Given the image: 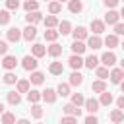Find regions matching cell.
I'll use <instances>...</instances> for the list:
<instances>
[{
  "label": "cell",
  "instance_id": "1",
  "mask_svg": "<svg viewBox=\"0 0 124 124\" xmlns=\"http://www.w3.org/2000/svg\"><path fill=\"white\" fill-rule=\"evenodd\" d=\"M37 66H39V62H37V58H35L33 54H25V56H23V60H21V68H23V70L35 72Z\"/></svg>",
  "mask_w": 124,
  "mask_h": 124
},
{
  "label": "cell",
  "instance_id": "2",
  "mask_svg": "<svg viewBox=\"0 0 124 124\" xmlns=\"http://www.w3.org/2000/svg\"><path fill=\"white\" fill-rule=\"evenodd\" d=\"M6 39H8V43H17L19 39H23V33H21V29H17V27H10V29L6 31Z\"/></svg>",
  "mask_w": 124,
  "mask_h": 124
},
{
  "label": "cell",
  "instance_id": "3",
  "mask_svg": "<svg viewBox=\"0 0 124 124\" xmlns=\"http://www.w3.org/2000/svg\"><path fill=\"white\" fill-rule=\"evenodd\" d=\"M101 64H103V66H107V68H112V66L116 64V54H114L112 50L103 52V56H101Z\"/></svg>",
  "mask_w": 124,
  "mask_h": 124
},
{
  "label": "cell",
  "instance_id": "4",
  "mask_svg": "<svg viewBox=\"0 0 124 124\" xmlns=\"http://www.w3.org/2000/svg\"><path fill=\"white\" fill-rule=\"evenodd\" d=\"M16 66H17V58H16L14 54H6V56L2 58V68H6L8 72H12Z\"/></svg>",
  "mask_w": 124,
  "mask_h": 124
},
{
  "label": "cell",
  "instance_id": "5",
  "mask_svg": "<svg viewBox=\"0 0 124 124\" xmlns=\"http://www.w3.org/2000/svg\"><path fill=\"white\" fill-rule=\"evenodd\" d=\"M62 110H64V114H68V116H81V108L78 107V105H74V103H68V105H64L62 107Z\"/></svg>",
  "mask_w": 124,
  "mask_h": 124
},
{
  "label": "cell",
  "instance_id": "6",
  "mask_svg": "<svg viewBox=\"0 0 124 124\" xmlns=\"http://www.w3.org/2000/svg\"><path fill=\"white\" fill-rule=\"evenodd\" d=\"M105 25H107V23H105L103 19H91V25H89V27H91L93 35H103V33H105Z\"/></svg>",
  "mask_w": 124,
  "mask_h": 124
},
{
  "label": "cell",
  "instance_id": "7",
  "mask_svg": "<svg viewBox=\"0 0 124 124\" xmlns=\"http://www.w3.org/2000/svg\"><path fill=\"white\" fill-rule=\"evenodd\" d=\"M68 64H70L72 70H79L81 66H85V60L81 58V54H72L70 60H68Z\"/></svg>",
  "mask_w": 124,
  "mask_h": 124
},
{
  "label": "cell",
  "instance_id": "8",
  "mask_svg": "<svg viewBox=\"0 0 124 124\" xmlns=\"http://www.w3.org/2000/svg\"><path fill=\"white\" fill-rule=\"evenodd\" d=\"M21 33H23V39H25L27 43H31V41L37 37V27L27 23V27H25V29H21Z\"/></svg>",
  "mask_w": 124,
  "mask_h": 124
},
{
  "label": "cell",
  "instance_id": "9",
  "mask_svg": "<svg viewBox=\"0 0 124 124\" xmlns=\"http://www.w3.org/2000/svg\"><path fill=\"white\" fill-rule=\"evenodd\" d=\"M72 35H74V41H85L89 35H87V29L83 25H78L76 29H72Z\"/></svg>",
  "mask_w": 124,
  "mask_h": 124
},
{
  "label": "cell",
  "instance_id": "10",
  "mask_svg": "<svg viewBox=\"0 0 124 124\" xmlns=\"http://www.w3.org/2000/svg\"><path fill=\"white\" fill-rule=\"evenodd\" d=\"M101 46H103V39H101V35H91V37H87V48L97 50V48H101Z\"/></svg>",
  "mask_w": 124,
  "mask_h": 124
},
{
  "label": "cell",
  "instance_id": "11",
  "mask_svg": "<svg viewBox=\"0 0 124 124\" xmlns=\"http://www.w3.org/2000/svg\"><path fill=\"white\" fill-rule=\"evenodd\" d=\"M99 107H101V103L97 101V99H85V110L89 112V114H95V112H99Z\"/></svg>",
  "mask_w": 124,
  "mask_h": 124
},
{
  "label": "cell",
  "instance_id": "12",
  "mask_svg": "<svg viewBox=\"0 0 124 124\" xmlns=\"http://www.w3.org/2000/svg\"><path fill=\"white\" fill-rule=\"evenodd\" d=\"M118 19H120V14L118 12H114V10H108L107 14H105V23H108V25H116L118 23Z\"/></svg>",
  "mask_w": 124,
  "mask_h": 124
},
{
  "label": "cell",
  "instance_id": "13",
  "mask_svg": "<svg viewBox=\"0 0 124 124\" xmlns=\"http://www.w3.org/2000/svg\"><path fill=\"white\" fill-rule=\"evenodd\" d=\"M108 78H110L112 83H118V85H120V81L124 79V70H122V68H112Z\"/></svg>",
  "mask_w": 124,
  "mask_h": 124
},
{
  "label": "cell",
  "instance_id": "14",
  "mask_svg": "<svg viewBox=\"0 0 124 124\" xmlns=\"http://www.w3.org/2000/svg\"><path fill=\"white\" fill-rule=\"evenodd\" d=\"M43 19V14L37 10V12H27V16H25V21L29 23V25H35V23H39Z\"/></svg>",
  "mask_w": 124,
  "mask_h": 124
},
{
  "label": "cell",
  "instance_id": "15",
  "mask_svg": "<svg viewBox=\"0 0 124 124\" xmlns=\"http://www.w3.org/2000/svg\"><path fill=\"white\" fill-rule=\"evenodd\" d=\"M103 45L105 46H108V50H112V48H116L118 46V35H107L105 39H103Z\"/></svg>",
  "mask_w": 124,
  "mask_h": 124
},
{
  "label": "cell",
  "instance_id": "16",
  "mask_svg": "<svg viewBox=\"0 0 124 124\" xmlns=\"http://www.w3.org/2000/svg\"><path fill=\"white\" fill-rule=\"evenodd\" d=\"M70 85H74V87H79L81 83H83V76L79 74V70H74L72 74H70V81H68Z\"/></svg>",
  "mask_w": 124,
  "mask_h": 124
},
{
  "label": "cell",
  "instance_id": "17",
  "mask_svg": "<svg viewBox=\"0 0 124 124\" xmlns=\"http://www.w3.org/2000/svg\"><path fill=\"white\" fill-rule=\"evenodd\" d=\"M56 97H58V93H56L54 89H50V87H46V89L43 91V101L48 103V105H52V103L56 101Z\"/></svg>",
  "mask_w": 124,
  "mask_h": 124
},
{
  "label": "cell",
  "instance_id": "18",
  "mask_svg": "<svg viewBox=\"0 0 124 124\" xmlns=\"http://www.w3.org/2000/svg\"><path fill=\"white\" fill-rule=\"evenodd\" d=\"M31 54H33L35 58H43V56L46 54V48H45V45H41V43H35V45L31 46Z\"/></svg>",
  "mask_w": 124,
  "mask_h": 124
},
{
  "label": "cell",
  "instance_id": "19",
  "mask_svg": "<svg viewBox=\"0 0 124 124\" xmlns=\"http://www.w3.org/2000/svg\"><path fill=\"white\" fill-rule=\"evenodd\" d=\"M43 21H45V27H46V29H54V27H58V23H60L58 17H56L54 14H48Z\"/></svg>",
  "mask_w": 124,
  "mask_h": 124
},
{
  "label": "cell",
  "instance_id": "20",
  "mask_svg": "<svg viewBox=\"0 0 124 124\" xmlns=\"http://www.w3.org/2000/svg\"><path fill=\"white\" fill-rule=\"evenodd\" d=\"M48 72H50L52 76H62V74H64V64H62V62H50Z\"/></svg>",
  "mask_w": 124,
  "mask_h": 124
},
{
  "label": "cell",
  "instance_id": "21",
  "mask_svg": "<svg viewBox=\"0 0 124 124\" xmlns=\"http://www.w3.org/2000/svg\"><path fill=\"white\" fill-rule=\"evenodd\" d=\"M31 89V81L29 79H17V83H16V91L17 93H27Z\"/></svg>",
  "mask_w": 124,
  "mask_h": 124
},
{
  "label": "cell",
  "instance_id": "22",
  "mask_svg": "<svg viewBox=\"0 0 124 124\" xmlns=\"http://www.w3.org/2000/svg\"><path fill=\"white\" fill-rule=\"evenodd\" d=\"M108 118H110V122H114V124H120V122L124 120V110H120V108H114V110H110Z\"/></svg>",
  "mask_w": 124,
  "mask_h": 124
},
{
  "label": "cell",
  "instance_id": "23",
  "mask_svg": "<svg viewBox=\"0 0 124 124\" xmlns=\"http://www.w3.org/2000/svg\"><path fill=\"white\" fill-rule=\"evenodd\" d=\"M85 50H87V45L83 41H74L72 43V52L74 54H83Z\"/></svg>",
  "mask_w": 124,
  "mask_h": 124
},
{
  "label": "cell",
  "instance_id": "24",
  "mask_svg": "<svg viewBox=\"0 0 124 124\" xmlns=\"http://www.w3.org/2000/svg\"><path fill=\"white\" fill-rule=\"evenodd\" d=\"M99 62H101V58H97L95 54H89V56L85 58V68L95 70V68H99Z\"/></svg>",
  "mask_w": 124,
  "mask_h": 124
},
{
  "label": "cell",
  "instance_id": "25",
  "mask_svg": "<svg viewBox=\"0 0 124 124\" xmlns=\"http://www.w3.org/2000/svg\"><path fill=\"white\" fill-rule=\"evenodd\" d=\"M91 91H93V93H103V91H107L105 79H95V81L91 83Z\"/></svg>",
  "mask_w": 124,
  "mask_h": 124
},
{
  "label": "cell",
  "instance_id": "26",
  "mask_svg": "<svg viewBox=\"0 0 124 124\" xmlns=\"http://www.w3.org/2000/svg\"><path fill=\"white\" fill-rule=\"evenodd\" d=\"M43 99V91H37V89H29L27 91V101L29 103H39Z\"/></svg>",
  "mask_w": 124,
  "mask_h": 124
},
{
  "label": "cell",
  "instance_id": "27",
  "mask_svg": "<svg viewBox=\"0 0 124 124\" xmlns=\"http://www.w3.org/2000/svg\"><path fill=\"white\" fill-rule=\"evenodd\" d=\"M68 10H70L72 14H79V12L83 10V2H81V0H70V2H68Z\"/></svg>",
  "mask_w": 124,
  "mask_h": 124
},
{
  "label": "cell",
  "instance_id": "28",
  "mask_svg": "<svg viewBox=\"0 0 124 124\" xmlns=\"http://www.w3.org/2000/svg\"><path fill=\"white\" fill-rule=\"evenodd\" d=\"M58 33H60V35H70V33H72V23H70L68 19L60 21V23H58Z\"/></svg>",
  "mask_w": 124,
  "mask_h": 124
},
{
  "label": "cell",
  "instance_id": "29",
  "mask_svg": "<svg viewBox=\"0 0 124 124\" xmlns=\"http://www.w3.org/2000/svg\"><path fill=\"white\" fill-rule=\"evenodd\" d=\"M29 81H31L33 85H41V83L45 81V74L35 70V72H31V78H29Z\"/></svg>",
  "mask_w": 124,
  "mask_h": 124
},
{
  "label": "cell",
  "instance_id": "30",
  "mask_svg": "<svg viewBox=\"0 0 124 124\" xmlns=\"http://www.w3.org/2000/svg\"><path fill=\"white\" fill-rule=\"evenodd\" d=\"M6 99H8L10 105H19V103H21V95H19L17 91H8V93H6Z\"/></svg>",
  "mask_w": 124,
  "mask_h": 124
},
{
  "label": "cell",
  "instance_id": "31",
  "mask_svg": "<svg viewBox=\"0 0 124 124\" xmlns=\"http://www.w3.org/2000/svg\"><path fill=\"white\" fill-rule=\"evenodd\" d=\"M112 101H114V97H112V93H110V91H103V93H101V99H99V103H101L103 107H108Z\"/></svg>",
  "mask_w": 124,
  "mask_h": 124
},
{
  "label": "cell",
  "instance_id": "32",
  "mask_svg": "<svg viewBox=\"0 0 124 124\" xmlns=\"http://www.w3.org/2000/svg\"><path fill=\"white\" fill-rule=\"evenodd\" d=\"M62 12V2H58V0H52V2H48V14H60Z\"/></svg>",
  "mask_w": 124,
  "mask_h": 124
},
{
  "label": "cell",
  "instance_id": "33",
  "mask_svg": "<svg viewBox=\"0 0 124 124\" xmlns=\"http://www.w3.org/2000/svg\"><path fill=\"white\" fill-rule=\"evenodd\" d=\"M46 52H48L52 58H56V56H60V54H62V46H60L58 43H52V45L46 48Z\"/></svg>",
  "mask_w": 124,
  "mask_h": 124
},
{
  "label": "cell",
  "instance_id": "34",
  "mask_svg": "<svg viewBox=\"0 0 124 124\" xmlns=\"http://www.w3.org/2000/svg\"><path fill=\"white\" fill-rule=\"evenodd\" d=\"M43 114H45L43 107H41L39 103H33V105H31V116H33V118H41Z\"/></svg>",
  "mask_w": 124,
  "mask_h": 124
},
{
  "label": "cell",
  "instance_id": "35",
  "mask_svg": "<svg viewBox=\"0 0 124 124\" xmlns=\"http://www.w3.org/2000/svg\"><path fill=\"white\" fill-rule=\"evenodd\" d=\"M58 37H60V33H58L56 29H46V31H45V39L50 41V43H56Z\"/></svg>",
  "mask_w": 124,
  "mask_h": 124
},
{
  "label": "cell",
  "instance_id": "36",
  "mask_svg": "<svg viewBox=\"0 0 124 124\" xmlns=\"http://www.w3.org/2000/svg\"><path fill=\"white\" fill-rule=\"evenodd\" d=\"M95 74H97L99 79H107V78L110 76V72H108L107 66H99V68H95Z\"/></svg>",
  "mask_w": 124,
  "mask_h": 124
},
{
  "label": "cell",
  "instance_id": "37",
  "mask_svg": "<svg viewBox=\"0 0 124 124\" xmlns=\"http://www.w3.org/2000/svg\"><path fill=\"white\" fill-rule=\"evenodd\" d=\"M56 93H58L60 97H68V95H70V83H58Z\"/></svg>",
  "mask_w": 124,
  "mask_h": 124
},
{
  "label": "cell",
  "instance_id": "38",
  "mask_svg": "<svg viewBox=\"0 0 124 124\" xmlns=\"http://www.w3.org/2000/svg\"><path fill=\"white\" fill-rule=\"evenodd\" d=\"M23 8H25L27 12H37V10H39V2H37V0H25V2H23Z\"/></svg>",
  "mask_w": 124,
  "mask_h": 124
},
{
  "label": "cell",
  "instance_id": "39",
  "mask_svg": "<svg viewBox=\"0 0 124 124\" xmlns=\"http://www.w3.org/2000/svg\"><path fill=\"white\" fill-rule=\"evenodd\" d=\"M10 19H12L10 10H0V25H8V23H10Z\"/></svg>",
  "mask_w": 124,
  "mask_h": 124
},
{
  "label": "cell",
  "instance_id": "40",
  "mask_svg": "<svg viewBox=\"0 0 124 124\" xmlns=\"http://www.w3.org/2000/svg\"><path fill=\"white\" fill-rule=\"evenodd\" d=\"M4 83H8V85L17 83V76H16L14 72H6V74H4Z\"/></svg>",
  "mask_w": 124,
  "mask_h": 124
},
{
  "label": "cell",
  "instance_id": "41",
  "mask_svg": "<svg viewBox=\"0 0 124 124\" xmlns=\"http://www.w3.org/2000/svg\"><path fill=\"white\" fill-rule=\"evenodd\" d=\"M70 103H74V105L81 107V105H85V97H83L81 93H74V95H72V101H70Z\"/></svg>",
  "mask_w": 124,
  "mask_h": 124
},
{
  "label": "cell",
  "instance_id": "42",
  "mask_svg": "<svg viewBox=\"0 0 124 124\" xmlns=\"http://www.w3.org/2000/svg\"><path fill=\"white\" fill-rule=\"evenodd\" d=\"M2 124H16V114L14 112H4L2 114Z\"/></svg>",
  "mask_w": 124,
  "mask_h": 124
},
{
  "label": "cell",
  "instance_id": "43",
  "mask_svg": "<svg viewBox=\"0 0 124 124\" xmlns=\"http://www.w3.org/2000/svg\"><path fill=\"white\" fill-rule=\"evenodd\" d=\"M6 8L12 10V12H16L19 8V0H6Z\"/></svg>",
  "mask_w": 124,
  "mask_h": 124
},
{
  "label": "cell",
  "instance_id": "44",
  "mask_svg": "<svg viewBox=\"0 0 124 124\" xmlns=\"http://www.w3.org/2000/svg\"><path fill=\"white\" fill-rule=\"evenodd\" d=\"M60 124H78V118H76V116H68V114H66V116L60 120Z\"/></svg>",
  "mask_w": 124,
  "mask_h": 124
},
{
  "label": "cell",
  "instance_id": "45",
  "mask_svg": "<svg viewBox=\"0 0 124 124\" xmlns=\"http://www.w3.org/2000/svg\"><path fill=\"white\" fill-rule=\"evenodd\" d=\"M114 35H118V37L124 35V23H116L114 25Z\"/></svg>",
  "mask_w": 124,
  "mask_h": 124
},
{
  "label": "cell",
  "instance_id": "46",
  "mask_svg": "<svg viewBox=\"0 0 124 124\" xmlns=\"http://www.w3.org/2000/svg\"><path fill=\"white\" fill-rule=\"evenodd\" d=\"M6 54H8V43L0 41V56H6Z\"/></svg>",
  "mask_w": 124,
  "mask_h": 124
},
{
  "label": "cell",
  "instance_id": "47",
  "mask_svg": "<svg viewBox=\"0 0 124 124\" xmlns=\"http://www.w3.org/2000/svg\"><path fill=\"white\" fill-rule=\"evenodd\" d=\"M85 124H99V120H97L95 114H89V116L85 118Z\"/></svg>",
  "mask_w": 124,
  "mask_h": 124
},
{
  "label": "cell",
  "instance_id": "48",
  "mask_svg": "<svg viewBox=\"0 0 124 124\" xmlns=\"http://www.w3.org/2000/svg\"><path fill=\"white\" fill-rule=\"evenodd\" d=\"M103 4H105L107 8H110V10H112V8L118 4V0H103Z\"/></svg>",
  "mask_w": 124,
  "mask_h": 124
},
{
  "label": "cell",
  "instance_id": "49",
  "mask_svg": "<svg viewBox=\"0 0 124 124\" xmlns=\"http://www.w3.org/2000/svg\"><path fill=\"white\" fill-rule=\"evenodd\" d=\"M116 107H118L120 110H124V93H122V95L116 99Z\"/></svg>",
  "mask_w": 124,
  "mask_h": 124
},
{
  "label": "cell",
  "instance_id": "50",
  "mask_svg": "<svg viewBox=\"0 0 124 124\" xmlns=\"http://www.w3.org/2000/svg\"><path fill=\"white\" fill-rule=\"evenodd\" d=\"M16 124H31L27 118H19V120H16Z\"/></svg>",
  "mask_w": 124,
  "mask_h": 124
},
{
  "label": "cell",
  "instance_id": "51",
  "mask_svg": "<svg viewBox=\"0 0 124 124\" xmlns=\"http://www.w3.org/2000/svg\"><path fill=\"white\" fill-rule=\"evenodd\" d=\"M4 112H6V110H4V105H2V103H0V116H2V114H4Z\"/></svg>",
  "mask_w": 124,
  "mask_h": 124
},
{
  "label": "cell",
  "instance_id": "52",
  "mask_svg": "<svg viewBox=\"0 0 124 124\" xmlns=\"http://www.w3.org/2000/svg\"><path fill=\"white\" fill-rule=\"evenodd\" d=\"M120 89H122V93H124V79L120 81Z\"/></svg>",
  "mask_w": 124,
  "mask_h": 124
},
{
  "label": "cell",
  "instance_id": "53",
  "mask_svg": "<svg viewBox=\"0 0 124 124\" xmlns=\"http://www.w3.org/2000/svg\"><path fill=\"white\" fill-rule=\"evenodd\" d=\"M120 17H124V6H122V10H120Z\"/></svg>",
  "mask_w": 124,
  "mask_h": 124
},
{
  "label": "cell",
  "instance_id": "54",
  "mask_svg": "<svg viewBox=\"0 0 124 124\" xmlns=\"http://www.w3.org/2000/svg\"><path fill=\"white\" fill-rule=\"evenodd\" d=\"M120 68H122V70H124V58H122V60H120Z\"/></svg>",
  "mask_w": 124,
  "mask_h": 124
},
{
  "label": "cell",
  "instance_id": "55",
  "mask_svg": "<svg viewBox=\"0 0 124 124\" xmlns=\"http://www.w3.org/2000/svg\"><path fill=\"white\" fill-rule=\"evenodd\" d=\"M120 48H122V50H124V41H122V45H120Z\"/></svg>",
  "mask_w": 124,
  "mask_h": 124
},
{
  "label": "cell",
  "instance_id": "56",
  "mask_svg": "<svg viewBox=\"0 0 124 124\" xmlns=\"http://www.w3.org/2000/svg\"><path fill=\"white\" fill-rule=\"evenodd\" d=\"M58 2H70V0H58Z\"/></svg>",
  "mask_w": 124,
  "mask_h": 124
},
{
  "label": "cell",
  "instance_id": "57",
  "mask_svg": "<svg viewBox=\"0 0 124 124\" xmlns=\"http://www.w3.org/2000/svg\"><path fill=\"white\" fill-rule=\"evenodd\" d=\"M37 124H43V122H37Z\"/></svg>",
  "mask_w": 124,
  "mask_h": 124
},
{
  "label": "cell",
  "instance_id": "58",
  "mask_svg": "<svg viewBox=\"0 0 124 124\" xmlns=\"http://www.w3.org/2000/svg\"><path fill=\"white\" fill-rule=\"evenodd\" d=\"M0 66H2V60H0Z\"/></svg>",
  "mask_w": 124,
  "mask_h": 124
},
{
  "label": "cell",
  "instance_id": "59",
  "mask_svg": "<svg viewBox=\"0 0 124 124\" xmlns=\"http://www.w3.org/2000/svg\"><path fill=\"white\" fill-rule=\"evenodd\" d=\"M45 2H48V0H45Z\"/></svg>",
  "mask_w": 124,
  "mask_h": 124
},
{
  "label": "cell",
  "instance_id": "60",
  "mask_svg": "<svg viewBox=\"0 0 124 124\" xmlns=\"http://www.w3.org/2000/svg\"><path fill=\"white\" fill-rule=\"evenodd\" d=\"M110 124H114V122H110Z\"/></svg>",
  "mask_w": 124,
  "mask_h": 124
}]
</instances>
